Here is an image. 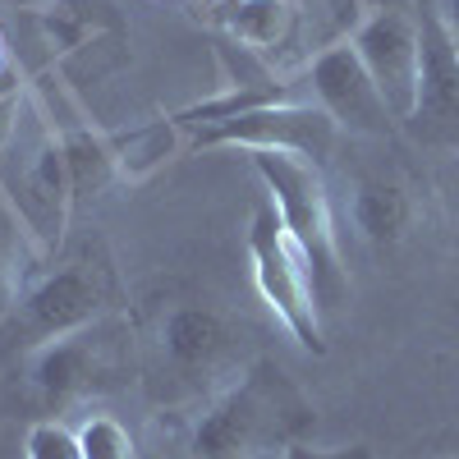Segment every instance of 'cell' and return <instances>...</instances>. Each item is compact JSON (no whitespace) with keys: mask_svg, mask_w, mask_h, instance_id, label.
Wrapping results in <instances>:
<instances>
[{"mask_svg":"<svg viewBox=\"0 0 459 459\" xmlns=\"http://www.w3.org/2000/svg\"><path fill=\"white\" fill-rule=\"evenodd\" d=\"M313 428V404L276 363H253L239 381L198 413L194 459H253L262 450H285Z\"/></svg>","mask_w":459,"mask_h":459,"instance_id":"obj_1","label":"cell"},{"mask_svg":"<svg viewBox=\"0 0 459 459\" xmlns=\"http://www.w3.org/2000/svg\"><path fill=\"white\" fill-rule=\"evenodd\" d=\"M248 161L257 179L266 184V194H272V207L285 225V235L308 262L317 308H335L344 290H350V276H344V262H340L335 212H331V194L317 161L294 157V152H248Z\"/></svg>","mask_w":459,"mask_h":459,"instance_id":"obj_2","label":"cell"},{"mask_svg":"<svg viewBox=\"0 0 459 459\" xmlns=\"http://www.w3.org/2000/svg\"><path fill=\"white\" fill-rule=\"evenodd\" d=\"M110 272L97 262H65L56 272L28 281V290L19 294L14 313L0 322V354H32L42 344L74 335V331H88L110 313Z\"/></svg>","mask_w":459,"mask_h":459,"instance_id":"obj_3","label":"cell"},{"mask_svg":"<svg viewBox=\"0 0 459 459\" xmlns=\"http://www.w3.org/2000/svg\"><path fill=\"white\" fill-rule=\"evenodd\" d=\"M248 257H253V281L257 294L266 299V308L281 317V326L313 354H326L322 340V308L308 281V262L294 248V239L285 235V225L276 216V207H262L248 225Z\"/></svg>","mask_w":459,"mask_h":459,"instance_id":"obj_4","label":"cell"},{"mask_svg":"<svg viewBox=\"0 0 459 459\" xmlns=\"http://www.w3.org/2000/svg\"><path fill=\"white\" fill-rule=\"evenodd\" d=\"M23 377H28L32 400L42 404V413H56V418L74 404L110 391L115 386V359H110L106 326L97 322L88 331L60 335V340L42 344V350H32L23 363Z\"/></svg>","mask_w":459,"mask_h":459,"instance_id":"obj_5","label":"cell"},{"mask_svg":"<svg viewBox=\"0 0 459 459\" xmlns=\"http://www.w3.org/2000/svg\"><path fill=\"white\" fill-rule=\"evenodd\" d=\"M335 120L317 101H281L221 125L194 129V147H244V152H294L308 161H326L335 152Z\"/></svg>","mask_w":459,"mask_h":459,"instance_id":"obj_6","label":"cell"},{"mask_svg":"<svg viewBox=\"0 0 459 459\" xmlns=\"http://www.w3.org/2000/svg\"><path fill=\"white\" fill-rule=\"evenodd\" d=\"M350 47L372 74L395 125H409V115L418 106V88H423V32H418V19H409L404 10H377L359 23Z\"/></svg>","mask_w":459,"mask_h":459,"instance_id":"obj_7","label":"cell"},{"mask_svg":"<svg viewBox=\"0 0 459 459\" xmlns=\"http://www.w3.org/2000/svg\"><path fill=\"white\" fill-rule=\"evenodd\" d=\"M239 331L221 308L212 303H175V308L157 322V359L161 377L179 386H203L212 381L230 359H235Z\"/></svg>","mask_w":459,"mask_h":459,"instance_id":"obj_8","label":"cell"},{"mask_svg":"<svg viewBox=\"0 0 459 459\" xmlns=\"http://www.w3.org/2000/svg\"><path fill=\"white\" fill-rule=\"evenodd\" d=\"M308 88L317 97V106L335 120V129L344 134H363V138H381L395 129V115L386 110V101H381L372 74L363 69L359 51L350 42L340 47H326L313 69H308Z\"/></svg>","mask_w":459,"mask_h":459,"instance_id":"obj_9","label":"cell"},{"mask_svg":"<svg viewBox=\"0 0 459 459\" xmlns=\"http://www.w3.org/2000/svg\"><path fill=\"white\" fill-rule=\"evenodd\" d=\"M418 32H423V88L404 129L428 147H459V42L441 14H423Z\"/></svg>","mask_w":459,"mask_h":459,"instance_id":"obj_10","label":"cell"},{"mask_svg":"<svg viewBox=\"0 0 459 459\" xmlns=\"http://www.w3.org/2000/svg\"><path fill=\"white\" fill-rule=\"evenodd\" d=\"M19 216L28 221L32 235H42L47 244H60V230L69 225L74 207V188H69V166H65V143L60 134H47L37 143V152L28 157L23 175H19Z\"/></svg>","mask_w":459,"mask_h":459,"instance_id":"obj_11","label":"cell"},{"mask_svg":"<svg viewBox=\"0 0 459 459\" xmlns=\"http://www.w3.org/2000/svg\"><path fill=\"white\" fill-rule=\"evenodd\" d=\"M299 0H225L221 28L257 56H281L299 42Z\"/></svg>","mask_w":459,"mask_h":459,"instance_id":"obj_12","label":"cell"},{"mask_svg":"<svg viewBox=\"0 0 459 459\" xmlns=\"http://www.w3.org/2000/svg\"><path fill=\"white\" fill-rule=\"evenodd\" d=\"M354 225L359 235L377 248H395L409 225H413V203L400 184H386V179H368L359 184L354 194Z\"/></svg>","mask_w":459,"mask_h":459,"instance_id":"obj_13","label":"cell"},{"mask_svg":"<svg viewBox=\"0 0 459 459\" xmlns=\"http://www.w3.org/2000/svg\"><path fill=\"white\" fill-rule=\"evenodd\" d=\"M32 28L42 32V42L51 47V56L69 60L83 47L101 42V5L97 0H51V5L32 10Z\"/></svg>","mask_w":459,"mask_h":459,"instance_id":"obj_14","label":"cell"},{"mask_svg":"<svg viewBox=\"0 0 459 459\" xmlns=\"http://www.w3.org/2000/svg\"><path fill=\"white\" fill-rule=\"evenodd\" d=\"M65 143V166H69V188H74V207L92 203L97 194H106L110 179H120V166H115V147L106 134L92 129H69L60 134Z\"/></svg>","mask_w":459,"mask_h":459,"instance_id":"obj_15","label":"cell"},{"mask_svg":"<svg viewBox=\"0 0 459 459\" xmlns=\"http://www.w3.org/2000/svg\"><path fill=\"white\" fill-rule=\"evenodd\" d=\"M110 147H115L120 179H147L152 170H161L179 152V125L170 120V115H161V120H147L129 134H115Z\"/></svg>","mask_w":459,"mask_h":459,"instance_id":"obj_16","label":"cell"},{"mask_svg":"<svg viewBox=\"0 0 459 459\" xmlns=\"http://www.w3.org/2000/svg\"><path fill=\"white\" fill-rule=\"evenodd\" d=\"M79 450L83 459H138V446L125 423H115L110 413H88L79 423Z\"/></svg>","mask_w":459,"mask_h":459,"instance_id":"obj_17","label":"cell"},{"mask_svg":"<svg viewBox=\"0 0 459 459\" xmlns=\"http://www.w3.org/2000/svg\"><path fill=\"white\" fill-rule=\"evenodd\" d=\"M23 290H28V276H23V253H19L14 221L0 216V322L14 313V303H19Z\"/></svg>","mask_w":459,"mask_h":459,"instance_id":"obj_18","label":"cell"},{"mask_svg":"<svg viewBox=\"0 0 459 459\" xmlns=\"http://www.w3.org/2000/svg\"><path fill=\"white\" fill-rule=\"evenodd\" d=\"M23 450H28V459H83L79 432H69L60 418H42V423H32Z\"/></svg>","mask_w":459,"mask_h":459,"instance_id":"obj_19","label":"cell"},{"mask_svg":"<svg viewBox=\"0 0 459 459\" xmlns=\"http://www.w3.org/2000/svg\"><path fill=\"white\" fill-rule=\"evenodd\" d=\"M23 101H28V79L19 74V65H5V69H0V157H5V147L19 134Z\"/></svg>","mask_w":459,"mask_h":459,"instance_id":"obj_20","label":"cell"},{"mask_svg":"<svg viewBox=\"0 0 459 459\" xmlns=\"http://www.w3.org/2000/svg\"><path fill=\"white\" fill-rule=\"evenodd\" d=\"M281 459H372V450L363 441H354V446H313V441L299 437L281 450Z\"/></svg>","mask_w":459,"mask_h":459,"instance_id":"obj_21","label":"cell"},{"mask_svg":"<svg viewBox=\"0 0 459 459\" xmlns=\"http://www.w3.org/2000/svg\"><path fill=\"white\" fill-rule=\"evenodd\" d=\"M441 19H446V28L455 32V42H459V0H450V10H446Z\"/></svg>","mask_w":459,"mask_h":459,"instance_id":"obj_22","label":"cell"},{"mask_svg":"<svg viewBox=\"0 0 459 459\" xmlns=\"http://www.w3.org/2000/svg\"><path fill=\"white\" fill-rule=\"evenodd\" d=\"M5 65H10V60H5V42H0V69H5Z\"/></svg>","mask_w":459,"mask_h":459,"instance_id":"obj_23","label":"cell"}]
</instances>
